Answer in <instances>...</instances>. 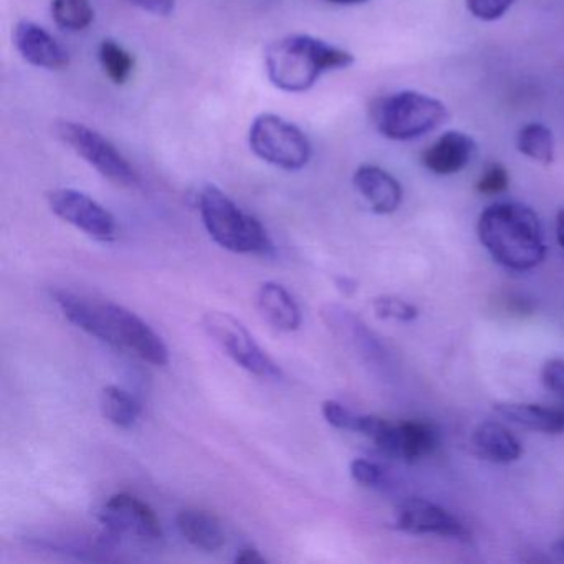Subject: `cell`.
<instances>
[{"mask_svg":"<svg viewBox=\"0 0 564 564\" xmlns=\"http://www.w3.org/2000/svg\"><path fill=\"white\" fill-rule=\"evenodd\" d=\"M100 409L107 421L121 429L133 427L141 414L140 402L118 386L101 389Z\"/></svg>","mask_w":564,"mask_h":564,"instance_id":"ffe728a7","label":"cell"},{"mask_svg":"<svg viewBox=\"0 0 564 564\" xmlns=\"http://www.w3.org/2000/svg\"><path fill=\"white\" fill-rule=\"evenodd\" d=\"M372 308L379 318L398 319V322H411L419 315V310L414 305L395 296H379L372 302Z\"/></svg>","mask_w":564,"mask_h":564,"instance_id":"cb8c5ba5","label":"cell"},{"mask_svg":"<svg viewBox=\"0 0 564 564\" xmlns=\"http://www.w3.org/2000/svg\"><path fill=\"white\" fill-rule=\"evenodd\" d=\"M560 547H561V553L564 554V538H563V540H561Z\"/></svg>","mask_w":564,"mask_h":564,"instance_id":"836d02e7","label":"cell"},{"mask_svg":"<svg viewBox=\"0 0 564 564\" xmlns=\"http://www.w3.org/2000/svg\"><path fill=\"white\" fill-rule=\"evenodd\" d=\"M14 44L28 64L45 70H64L70 64L68 52L34 22H19L14 31Z\"/></svg>","mask_w":564,"mask_h":564,"instance_id":"7c38bea8","label":"cell"},{"mask_svg":"<svg viewBox=\"0 0 564 564\" xmlns=\"http://www.w3.org/2000/svg\"><path fill=\"white\" fill-rule=\"evenodd\" d=\"M181 534L199 550L214 553L226 544L223 523L216 514L200 508H184L176 518Z\"/></svg>","mask_w":564,"mask_h":564,"instance_id":"d6986e66","label":"cell"},{"mask_svg":"<svg viewBox=\"0 0 564 564\" xmlns=\"http://www.w3.org/2000/svg\"><path fill=\"white\" fill-rule=\"evenodd\" d=\"M322 414L325 421L329 425L336 429H343V431H355L356 421H358V414L349 411L348 408L338 401H325L322 405Z\"/></svg>","mask_w":564,"mask_h":564,"instance_id":"83f0119b","label":"cell"},{"mask_svg":"<svg viewBox=\"0 0 564 564\" xmlns=\"http://www.w3.org/2000/svg\"><path fill=\"white\" fill-rule=\"evenodd\" d=\"M249 143L257 158L285 171H300L312 160L308 137L285 118L263 113L253 120Z\"/></svg>","mask_w":564,"mask_h":564,"instance_id":"8992f818","label":"cell"},{"mask_svg":"<svg viewBox=\"0 0 564 564\" xmlns=\"http://www.w3.org/2000/svg\"><path fill=\"white\" fill-rule=\"evenodd\" d=\"M236 563L263 564L267 563V557L262 556L256 547H242V550L237 551Z\"/></svg>","mask_w":564,"mask_h":564,"instance_id":"4dcf8cb0","label":"cell"},{"mask_svg":"<svg viewBox=\"0 0 564 564\" xmlns=\"http://www.w3.org/2000/svg\"><path fill=\"white\" fill-rule=\"evenodd\" d=\"M556 237L561 249L564 250V207L557 213L556 217Z\"/></svg>","mask_w":564,"mask_h":564,"instance_id":"1f68e13d","label":"cell"},{"mask_svg":"<svg viewBox=\"0 0 564 564\" xmlns=\"http://www.w3.org/2000/svg\"><path fill=\"white\" fill-rule=\"evenodd\" d=\"M395 528L411 534H438V536L468 540L465 524L441 505L424 498H411L398 508Z\"/></svg>","mask_w":564,"mask_h":564,"instance_id":"8fae6325","label":"cell"},{"mask_svg":"<svg viewBox=\"0 0 564 564\" xmlns=\"http://www.w3.org/2000/svg\"><path fill=\"white\" fill-rule=\"evenodd\" d=\"M475 452L494 464H510L523 455L520 441L498 422H481L471 435Z\"/></svg>","mask_w":564,"mask_h":564,"instance_id":"ac0fdd59","label":"cell"},{"mask_svg":"<svg viewBox=\"0 0 564 564\" xmlns=\"http://www.w3.org/2000/svg\"><path fill=\"white\" fill-rule=\"evenodd\" d=\"M518 0H467V9L475 19L494 22L503 18Z\"/></svg>","mask_w":564,"mask_h":564,"instance_id":"484cf974","label":"cell"},{"mask_svg":"<svg viewBox=\"0 0 564 564\" xmlns=\"http://www.w3.org/2000/svg\"><path fill=\"white\" fill-rule=\"evenodd\" d=\"M207 335L223 348V351L234 359L240 368L259 378H282V369L260 348L252 333L240 319L230 313L209 312L203 319Z\"/></svg>","mask_w":564,"mask_h":564,"instance_id":"ba28073f","label":"cell"},{"mask_svg":"<svg viewBox=\"0 0 564 564\" xmlns=\"http://www.w3.org/2000/svg\"><path fill=\"white\" fill-rule=\"evenodd\" d=\"M349 471H351V477L358 484L365 485V487L378 488L384 485V470L375 462L366 460V458H356L349 465Z\"/></svg>","mask_w":564,"mask_h":564,"instance_id":"4316f807","label":"cell"},{"mask_svg":"<svg viewBox=\"0 0 564 564\" xmlns=\"http://www.w3.org/2000/svg\"><path fill=\"white\" fill-rule=\"evenodd\" d=\"M52 18L64 31H85L94 22V6L90 0H52Z\"/></svg>","mask_w":564,"mask_h":564,"instance_id":"603a6c76","label":"cell"},{"mask_svg":"<svg viewBox=\"0 0 564 564\" xmlns=\"http://www.w3.org/2000/svg\"><path fill=\"white\" fill-rule=\"evenodd\" d=\"M105 527L104 541L118 543L123 536L143 541H156L163 538L160 518L153 510L130 494H117L108 498L100 513Z\"/></svg>","mask_w":564,"mask_h":564,"instance_id":"9c48e42d","label":"cell"},{"mask_svg":"<svg viewBox=\"0 0 564 564\" xmlns=\"http://www.w3.org/2000/svg\"><path fill=\"white\" fill-rule=\"evenodd\" d=\"M508 186H510V174L507 167L500 163H490L478 180L477 191L485 196H495V194L505 193Z\"/></svg>","mask_w":564,"mask_h":564,"instance_id":"d4e9b609","label":"cell"},{"mask_svg":"<svg viewBox=\"0 0 564 564\" xmlns=\"http://www.w3.org/2000/svg\"><path fill=\"white\" fill-rule=\"evenodd\" d=\"M199 213L210 239L223 249L234 253H265L272 249L265 227L219 187L206 186L200 191Z\"/></svg>","mask_w":564,"mask_h":564,"instance_id":"3957f363","label":"cell"},{"mask_svg":"<svg viewBox=\"0 0 564 564\" xmlns=\"http://www.w3.org/2000/svg\"><path fill=\"white\" fill-rule=\"evenodd\" d=\"M355 64L351 52L310 35H290L269 45L265 52L267 77L286 94L308 91L323 75L345 70Z\"/></svg>","mask_w":564,"mask_h":564,"instance_id":"7a4b0ae2","label":"cell"},{"mask_svg":"<svg viewBox=\"0 0 564 564\" xmlns=\"http://www.w3.org/2000/svg\"><path fill=\"white\" fill-rule=\"evenodd\" d=\"M128 2L137 6L141 11L160 15V18H166V15L173 14L174 8H176V0H128Z\"/></svg>","mask_w":564,"mask_h":564,"instance_id":"f546056e","label":"cell"},{"mask_svg":"<svg viewBox=\"0 0 564 564\" xmlns=\"http://www.w3.org/2000/svg\"><path fill=\"white\" fill-rule=\"evenodd\" d=\"M438 445V432L434 425L422 421H405L394 424L391 445L386 454L415 464L429 457Z\"/></svg>","mask_w":564,"mask_h":564,"instance_id":"9a60e30c","label":"cell"},{"mask_svg":"<svg viewBox=\"0 0 564 564\" xmlns=\"http://www.w3.org/2000/svg\"><path fill=\"white\" fill-rule=\"evenodd\" d=\"M517 148L523 156L541 164H551L554 160V137L550 128L541 123L524 124L517 137Z\"/></svg>","mask_w":564,"mask_h":564,"instance_id":"44dd1931","label":"cell"},{"mask_svg":"<svg viewBox=\"0 0 564 564\" xmlns=\"http://www.w3.org/2000/svg\"><path fill=\"white\" fill-rule=\"evenodd\" d=\"M98 339L158 368L170 362V349L163 338L137 313L113 302L100 303Z\"/></svg>","mask_w":564,"mask_h":564,"instance_id":"5b68a950","label":"cell"},{"mask_svg":"<svg viewBox=\"0 0 564 564\" xmlns=\"http://www.w3.org/2000/svg\"><path fill=\"white\" fill-rule=\"evenodd\" d=\"M541 381L547 391L564 401V359H550L541 369Z\"/></svg>","mask_w":564,"mask_h":564,"instance_id":"f1b7e54d","label":"cell"},{"mask_svg":"<svg viewBox=\"0 0 564 564\" xmlns=\"http://www.w3.org/2000/svg\"><path fill=\"white\" fill-rule=\"evenodd\" d=\"M260 315L279 332L292 333L302 326V310L292 293L276 282H265L257 292Z\"/></svg>","mask_w":564,"mask_h":564,"instance_id":"2e32d148","label":"cell"},{"mask_svg":"<svg viewBox=\"0 0 564 564\" xmlns=\"http://www.w3.org/2000/svg\"><path fill=\"white\" fill-rule=\"evenodd\" d=\"M478 237L500 265L517 272L534 269L546 257L543 227L524 204H491L478 219Z\"/></svg>","mask_w":564,"mask_h":564,"instance_id":"6da1fadb","label":"cell"},{"mask_svg":"<svg viewBox=\"0 0 564 564\" xmlns=\"http://www.w3.org/2000/svg\"><path fill=\"white\" fill-rule=\"evenodd\" d=\"M477 144L462 131H447L422 153L425 170L437 176H454L474 160Z\"/></svg>","mask_w":564,"mask_h":564,"instance_id":"4fadbf2b","label":"cell"},{"mask_svg":"<svg viewBox=\"0 0 564 564\" xmlns=\"http://www.w3.org/2000/svg\"><path fill=\"white\" fill-rule=\"evenodd\" d=\"M52 213L100 242H111L118 236V223L113 214L100 203L75 189H57L48 194Z\"/></svg>","mask_w":564,"mask_h":564,"instance_id":"30bf717a","label":"cell"},{"mask_svg":"<svg viewBox=\"0 0 564 564\" xmlns=\"http://www.w3.org/2000/svg\"><path fill=\"white\" fill-rule=\"evenodd\" d=\"M55 133L115 186L134 187L140 183V176L130 161L98 131L74 121H58Z\"/></svg>","mask_w":564,"mask_h":564,"instance_id":"52a82bcc","label":"cell"},{"mask_svg":"<svg viewBox=\"0 0 564 564\" xmlns=\"http://www.w3.org/2000/svg\"><path fill=\"white\" fill-rule=\"evenodd\" d=\"M328 2L336 6H359L365 4L368 0H328Z\"/></svg>","mask_w":564,"mask_h":564,"instance_id":"d6a6232c","label":"cell"},{"mask_svg":"<svg viewBox=\"0 0 564 564\" xmlns=\"http://www.w3.org/2000/svg\"><path fill=\"white\" fill-rule=\"evenodd\" d=\"M352 184L358 193L368 200L372 213L386 216V214L395 213L401 206V184L382 167L365 164L356 171Z\"/></svg>","mask_w":564,"mask_h":564,"instance_id":"5bb4252c","label":"cell"},{"mask_svg":"<svg viewBox=\"0 0 564 564\" xmlns=\"http://www.w3.org/2000/svg\"><path fill=\"white\" fill-rule=\"evenodd\" d=\"M494 409L501 417L520 427L543 434H564V408L527 402H498Z\"/></svg>","mask_w":564,"mask_h":564,"instance_id":"e0dca14e","label":"cell"},{"mask_svg":"<svg viewBox=\"0 0 564 564\" xmlns=\"http://www.w3.org/2000/svg\"><path fill=\"white\" fill-rule=\"evenodd\" d=\"M98 58H100L105 75H107L115 85L127 84L131 75H133V55H131L127 48L121 47L118 42L111 41V39L101 42L100 48H98Z\"/></svg>","mask_w":564,"mask_h":564,"instance_id":"7402d4cb","label":"cell"},{"mask_svg":"<svg viewBox=\"0 0 564 564\" xmlns=\"http://www.w3.org/2000/svg\"><path fill=\"white\" fill-rule=\"evenodd\" d=\"M376 130L392 141H411L424 137L447 121L442 101L419 91L404 90L378 98L371 107Z\"/></svg>","mask_w":564,"mask_h":564,"instance_id":"277c9868","label":"cell"}]
</instances>
